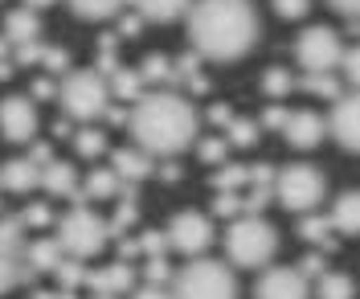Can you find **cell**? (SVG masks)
<instances>
[{
    "label": "cell",
    "instance_id": "cell-1",
    "mask_svg": "<svg viewBox=\"0 0 360 299\" xmlns=\"http://www.w3.org/2000/svg\"><path fill=\"white\" fill-rule=\"evenodd\" d=\"M188 42L209 62L246 58L258 42V13L250 0H197L188 4Z\"/></svg>",
    "mask_w": 360,
    "mask_h": 299
},
{
    "label": "cell",
    "instance_id": "cell-2",
    "mask_svg": "<svg viewBox=\"0 0 360 299\" xmlns=\"http://www.w3.org/2000/svg\"><path fill=\"white\" fill-rule=\"evenodd\" d=\"M127 127L148 156H176L197 139V111L180 91H152L135 98Z\"/></svg>",
    "mask_w": 360,
    "mask_h": 299
},
{
    "label": "cell",
    "instance_id": "cell-3",
    "mask_svg": "<svg viewBox=\"0 0 360 299\" xmlns=\"http://www.w3.org/2000/svg\"><path fill=\"white\" fill-rule=\"evenodd\" d=\"M225 250H229V258H233L238 267L258 271V267H266L270 258H274V250H278V230L270 226L262 213H242V217H233L229 230H225Z\"/></svg>",
    "mask_w": 360,
    "mask_h": 299
},
{
    "label": "cell",
    "instance_id": "cell-4",
    "mask_svg": "<svg viewBox=\"0 0 360 299\" xmlns=\"http://www.w3.org/2000/svg\"><path fill=\"white\" fill-rule=\"evenodd\" d=\"M172 299H238V279L217 258H193L184 262L172 279Z\"/></svg>",
    "mask_w": 360,
    "mask_h": 299
},
{
    "label": "cell",
    "instance_id": "cell-5",
    "mask_svg": "<svg viewBox=\"0 0 360 299\" xmlns=\"http://www.w3.org/2000/svg\"><path fill=\"white\" fill-rule=\"evenodd\" d=\"M58 103L66 107V119L90 123V119H103L111 91H107V78L98 70H70L58 87Z\"/></svg>",
    "mask_w": 360,
    "mask_h": 299
},
{
    "label": "cell",
    "instance_id": "cell-6",
    "mask_svg": "<svg viewBox=\"0 0 360 299\" xmlns=\"http://www.w3.org/2000/svg\"><path fill=\"white\" fill-rule=\"evenodd\" d=\"M53 238H58V246H62L70 258H94V254L111 242V238H107V222H103L90 205L70 209L66 217L58 222V234H53Z\"/></svg>",
    "mask_w": 360,
    "mask_h": 299
},
{
    "label": "cell",
    "instance_id": "cell-7",
    "mask_svg": "<svg viewBox=\"0 0 360 299\" xmlns=\"http://www.w3.org/2000/svg\"><path fill=\"white\" fill-rule=\"evenodd\" d=\"M270 193H274V201L287 213H311L323 201V177L311 164H287L283 172H274Z\"/></svg>",
    "mask_w": 360,
    "mask_h": 299
},
{
    "label": "cell",
    "instance_id": "cell-8",
    "mask_svg": "<svg viewBox=\"0 0 360 299\" xmlns=\"http://www.w3.org/2000/svg\"><path fill=\"white\" fill-rule=\"evenodd\" d=\"M340 53H344V42H340L336 29H328V25L303 29L299 42H295V58H299L303 74H332L340 62Z\"/></svg>",
    "mask_w": 360,
    "mask_h": 299
},
{
    "label": "cell",
    "instance_id": "cell-9",
    "mask_svg": "<svg viewBox=\"0 0 360 299\" xmlns=\"http://www.w3.org/2000/svg\"><path fill=\"white\" fill-rule=\"evenodd\" d=\"M164 238H168V246L176 254H188V258H197V254H205L209 246H213V222L205 217V213H197V209H184V213H176L172 222H168V230H164Z\"/></svg>",
    "mask_w": 360,
    "mask_h": 299
},
{
    "label": "cell",
    "instance_id": "cell-10",
    "mask_svg": "<svg viewBox=\"0 0 360 299\" xmlns=\"http://www.w3.org/2000/svg\"><path fill=\"white\" fill-rule=\"evenodd\" d=\"M25 226L21 217H0V295L25 283Z\"/></svg>",
    "mask_w": 360,
    "mask_h": 299
},
{
    "label": "cell",
    "instance_id": "cell-11",
    "mask_svg": "<svg viewBox=\"0 0 360 299\" xmlns=\"http://www.w3.org/2000/svg\"><path fill=\"white\" fill-rule=\"evenodd\" d=\"M323 127L336 136V144L344 152H356L360 148V98L356 94L344 91L340 98H332V119Z\"/></svg>",
    "mask_w": 360,
    "mask_h": 299
},
{
    "label": "cell",
    "instance_id": "cell-12",
    "mask_svg": "<svg viewBox=\"0 0 360 299\" xmlns=\"http://www.w3.org/2000/svg\"><path fill=\"white\" fill-rule=\"evenodd\" d=\"M0 132H4V139H13V144H29L33 132H37V107L25 94H8L0 103Z\"/></svg>",
    "mask_w": 360,
    "mask_h": 299
},
{
    "label": "cell",
    "instance_id": "cell-13",
    "mask_svg": "<svg viewBox=\"0 0 360 299\" xmlns=\"http://www.w3.org/2000/svg\"><path fill=\"white\" fill-rule=\"evenodd\" d=\"M307 295H311V283L295 267H270L254 287V299H307Z\"/></svg>",
    "mask_w": 360,
    "mask_h": 299
},
{
    "label": "cell",
    "instance_id": "cell-14",
    "mask_svg": "<svg viewBox=\"0 0 360 299\" xmlns=\"http://www.w3.org/2000/svg\"><path fill=\"white\" fill-rule=\"evenodd\" d=\"M82 287H90L94 295H127L135 287V271L127 258H119L111 267H103V271H86L82 275Z\"/></svg>",
    "mask_w": 360,
    "mask_h": 299
},
{
    "label": "cell",
    "instance_id": "cell-15",
    "mask_svg": "<svg viewBox=\"0 0 360 299\" xmlns=\"http://www.w3.org/2000/svg\"><path fill=\"white\" fill-rule=\"evenodd\" d=\"M45 193H53V197H70L74 205H86V197H82V189H78V172H74V164L66 160H45L41 164V181H37Z\"/></svg>",
    "mask_w": 360,
    "mask_h": 299
},
{
    "label": "cell",
    "instance_id": "cell-16",
    "mask_svg": "<svg viewBox=\"0 0 360 299\" xmlns=\"http://www.w3.org/2000/svg\"><path fill=\"white\" fill-rule=\"evenodd\" d=\"M323 119L315 115V111H287V123H283V136H287V144L291 148H299V152H307V148H315L319 139H323Z\"/></svg>",
    "mask_w": 360,
    "mask_h": 299
},
{
    "label": "cell",
    "instance_id": "cell-17",
    "mask_svg": "<svg viewBox=\"0 0 360 299\" xmlns=\"http://www.w3.org/2000/svg\"><path fill=\"white\" fill-rule=\"evenodd\" d=\"M111 172L123 184H139V181H148V177L156 172V164H152V156H148L143 148H115L111 152Z\"/></svg>",
    "mask_w": 360,
    "mask_h": 299
},
{
    "label": "cell",
    "instance_id": "cell-18",
    "mask_svg": "<svg viewBox=\"0 0 360 299\" xmlns=\"http://www.w3.org/2000/svg\"><path fill=\"white\" fill-rule=\"evenodd\" d=\"M13 66H45V70H53V74H66L70 53L66 49H58V46L25 42V46H17V53H13Z\"/></svg>",
    "mask_w": 360,
    "mask_h": 299
},
{
    "label": "cell",
    "instance_id": "cell-19",
    "mask_svg": "<svg viewBox=\"0 0 360 299\" xmlns=\"http://www.w3.org/2000/svg\"><path fill=\"white\" fill-rule=\"evenodd\" d=\"M37 181H41V164H33L29 156L0 164V189H8V193H33Z\"/></svg>",
    "mask_w": 360,
    "mask_h": 299
},
{
    "label": "cell",
    "instance_id": "cell-20",
    "mask_svg": "<svg viewBox=\"0 0 360 299\" xmlns=\"http://www.w3.org/2000/svg\"><path fill=\"white\" fill-rule=\"evenodd\" d=\"M66 258V250L58 246V238H37L25 242V271L29 275H53V267Z\"/></svg>",
    "mask_w": 360,
    "mask_h": 299
},
{
    "label": "cell",
    "instance_id": "cell-21",
    "mask_svg": "<svg viewBox=\"0 0 360 299\" xmlns=\"http://www.w3.org/2000/svg\"><path fill=\"white\" fill-rule=\"evenodd\" d=\"M41 21H37V8H17L4 17V42L8 46H25V42H37Z\"/></svg>",
    "mask_w": 360,
    "mask_h": 299
},
{
    "label": "cell",
    "instance_id": "cell-22",
    "mask_svg": "<svg viewBox=\"0 0 360 299\" xmlns=\"http://www.w3.org/2000/svg\"><path fill=\"white\" fill-rule=\"evenodd\" d=\"M332 230L344 234V238H352V234H360V193L356 189H348V193H340L336 197V209H332Z\"/></svg>",
    "mask_w": 360,
    "mask_h": 299
},
{
    "label": "cell",
    "instance_id": "cell-23",
    "mask_svg": "<svg viewBox=\"0 0 360 299\" xmlns=\"http://www.w3.org/2000/svg\"><path fill=\"white\" fill-rule=\"evenodd\" d=\"M135 222H139V201H135V184L119 189V213L107 222V238H127Z\"/></svg>",
    "mask_w": 360,
    "mask_h": 299
},
{
    "label": "cell",
    "instance_id": "cell-24",
    "mask_svg": "<svg viewBox=\"0 0 360 299\" xmlns=\"http://www.w3.org/2000/svg\"><path fill=\"white\" fill-rule=\"evenodd\" d=\"M168 250V238H164V230H148L139 234V238H119V258H135V254H164Z\"/></svg>",
    "mask_w": 360,
    "mask_h": 299
},
{
    "label": "cell",
    "instance_id": "cell-25",
    "mask_svg": "<svg viewBox=\"0 0 360 299\" xmlns=\"http://www.w3.org/2000/svg\"><path fill=\"white\" fill-rule=\"evenodd\" d=\"M78 189H82V197H86V205H90V201H103V197H119L123 181L115 177L111 168H94L86 177V184H78Z\"/></svg>",
    "mask_w": 360,
    "mask_h": 299
},
{
    "label": "cell",
    "instance_id": "cell-26",
    "mask_svg": "<svg viewBox=\"0 0 360 299\" xmlns=\"http://www.w3.org/2000/svg\"><path fill=\"white\" fill-rule=\"evenodd\" d=\"M299 238L311 242V246H323V250H336V238H332V222L319 217V213H299Z\"/></svg>",
    "mask_w": 360,
    "mask_h": 299
},
{
    "label": "cell",
    "instance_id": "cell-27",
    "mask_svg": "<svg viewBox=\"0 0 360 299\" xmlns=\"http://www.w3.org/2000/svg\"><path fill=\"white\" fill-rule=\"evenodd\" d=\"M188 4H193V0H135L139 17H143V21H160V25L184 17V13H188Z\"/></svg>",
    "mask_w": 360,
    "mask_h": 299
},
{
    "label": "cell",
    "instance_id": "cell-28",
    "mask_svg": "<svg viewBox=\"0 0 360 299\" xmlns=\"http://www.w3.org/2000/svg\"><path fill=\"white\" fill-rule=\"evenodd\" d=\"M123 4L127 0H70L74 17H82V21H111L123 13Z\"/></svg>",
    "mask_w": 360,
    "mask_h": 299
},
{
    "label": "cell",
    "instance_id": "cell-29",
    "mask_svg": "<svg viewBox=\"0 0 360 299\" xmlns=\"http://www.w3.org/2000/svg\"><path fill=\"white\" fill-rule=\"evenodd\" d=\"M107 91H111V98H119V103H131V98H139L143 94V78H139V70H115L111 78H107Z\"/></svg>",
    "mask_w": 360,
    "mask_h": 299
},
{
    "label": "cell",
    "instance_id": "cell-30",
    "mask_svg": "<svg viewBox=\"0 0 360 299\" xmlns=\"http://www.w3.org/2000/svg\"><path fill=\"white\" fill-rule=\"evenodd\" d=\"M242 184H254V164H217L213 172V189H242Z\"/></svg>",
    "mask_w": 360,
    "mask_h": 299
},
{
    "label": "cell",
    "instance_id": "cell-31",
    "mask_svg": "<svg viewBox=\"0 0 360 299\" xmlns=\"http://www.w3.org/2000/svg\"><path fill=\"white\" fill-rule=\"evenodd\" d=\"M295 87L307 91V94H315V98H340V94H344V87H340L336 74H303Z\"/></svg>",
    "mask_w": 360,
    "mask_h": 299
},
{
    "label": "cell",
    "instance_id": "cell-32",
    "mask_svg": "<svg viewBox=\"0 0 360 299\" xmlns=\"http://www.w3.org/2000/svg\"><path fill=\"white\" fill-rule=\"evenodd\" d=\"M139 78H143V82H168V87H176L172 58H164V53H148L143 66H139Z\"/></svg>",
    "mask_w": 360,
    "mask_h": 299
},
{
    "label": "cell",
    "instance_id": "cell-33",
    "mask_svg": "<svg viewBox=\"0 0 360 299\" xmlns=\"http://www.w3.org/2000/svg\"><path fill=\"white\" fill-rule=\"evenodd\" d=\"M258 132H262V127H258L254 119L233 115L225 123V144H229V148H254V144H258Z\"/></svg>",
    "mask_w": 360,
    "mask_h": 299
},
{
    "label": "cell",
    "instance_id": "cell-34",
    "mask_svg": "<svg viewBox=\"0 0 360 299\" xmlns=\"http://www.w3.org/2000/svg\"><path fill=\"white\" fill-rule=\"evenodd\" d=\"M315 295L319 299H352V279L336 275V271H323L315 279Z\"/></svg>",
    "mask_w": 360,
    "mask_h": 299
},
{
    "label": "cell",
    "instance_id": "cell-35",
    "mask_svg": "<svg viewBox=\"0 0 360 299\" xmlns=\"http://www.w3.org/2000/svg\"><path fill=\"white\" fill-rule=\"evenodd\" d=\"M291 91H295V74L291 70L274 66V70L262 74V94H266V98H287Z\"/></svg>",
    "mask_w": 360,
    "mask_h": 299
},
{
    "label": "cell",
    "instance_id": "cell-36",
    "mask_svg": "<svg viewBox=\"0 0 360 299\" xmlns=\"http://www.w3.org/2000/svg\"><path fill=\"white\" fill-rule=\"evenodd\" d=\"M74 148H78V156H103L107 152V132H98V127H82V132H74Z\"/></svg>",
    "mask_w": 360,
    "mask_h": 299
},
{
    "label": "cell",
    "instance_id": "cell-37",
    "mask_svg": "<svg viewBox=\"0 0 360 299\" xmlns=\"http://www.w3.org/2000/svg\"><path fill=\"white\" fill-rule=\"evenodd\" d=\"M115 49H119V33H103V37H98V53H94V62H98V74H103V78H111L115 70H119Z\"/></svg>",
    "mask_w": 360,
    "mask_h": 299
},
{
    "label": "cell",
    "instance_id": "cell-38",
    "mask_svg": "<svg viewBox=\"0 0 360 299\" xmlns=\"http://www.w3.org/2000/svg\"><path fill=\"white\" fill-rule=\"evenodd\" d=\"M213 213H217V217H229V222L242 217V193H238V189H221V193L213 197Z\"/></svg>",
    "mask_w": 360,
    "mask_h": 299
},
{
    "label": "cell",
    "instance_id": "cell-39",
    "mask_svg": "<svg viewBox=\"0 0 360 299\" xmlns=\"http://www.w3.org/2000/svg\"><path fill=\"white\" fill-rule=\"evenodd\" d=\"M53 275L62 279V287H66V291H74V287H82V275H86V267H82L78 258H70V254H66V258L53 267Z\"/></svg>",
    "mask_w": 360,
    "mask_h": 299
},
{
    "label": "cell",
    "instance_id": "cell-40",
    "mask_svg": "<svg viewBox=\"0 0 360 299\" xmlns=\"http://www.w3.org/2000/svg\"><path fill=\"white\" fill-rule=\"evenodd\" d=\"M197 156H201L205 164H225V156H229L225 136H213V139H205V144H197Z\"/></svg>",
    "mask_w": 360,
    "mask_h": 299
},
{
    "label": "cell",
    "instance_id": "cell-41",
    "mask_svg": "<svg viewBox=\"0 0 360 299\" xmlns=\"http://www.w3.org/2000/svg\"><path fill=\"white\" fill-rule=\"evenodd\" d=\"M340 70H344V78H348V87H356L360 82V49L356 46H344V53H340Z\"/></svg>",
    "mask_w": 360,
    "mask_h": 299
},
{
    "label": "cell",
    "instance_id": "cell-42",
    "mask_svg": "<svg viewBox=\"0 0 360 299\" xmlns=\"http://www.w3.org/2000/svg\"><path fill=\"white\" fill-rule=\"evenodd\" d=\"M295 271H299L303 279H319L323 271H328V258H323L319 250H311V254H303V258H299V267H295Z\"/></svg>",
    "mask_w": 360,
    "mask_h": 299
},
{
    "label": "cell",
    "instance_id": "cell-43",
    "mask_svg": "<svg viewBox=\"0 0 360 299\" xmlns=\"http://www.w3.org/2000/svg\"><path fill=\"white\" fill-rule=\"evenodd\" d=\"M270 4H274V13H278V17H287V21L307 17V8H311V0H270Z\"/></svg>",
    "mask_w": 360,
    "mask_h": 299
},
{
    "label": "cell",
    "instance_id": "cell-44",
    "mask_svg": "<svg viewBox=\"0 0 360 299\" xmlns=\"http://www.w3.org/2000/svg\"><path fill=\"white\" fill-rule=\"evenodd\" d=\"M143 275H148V283H160V287H164V283L172 279V271H168V262H164V254H152V258H148Z\"/></svg>",
    "mask_w": 360,
    "mask_h": 299
},
{
    "label": "cell",
    "instance_id": "cell-45",
    "mask_svg": "<svg viewBox=\"0 0 360 299\" xmlns=\"http://www.w3.org/2000/svg\"><path fill=\"white\" fill-rule=\"evenodd\" d=\"M254 123H258V127H266V132H283V123H287V107H278V103H274V107H266L262 119H254Z\"/></svg>",
    "mask_w": 360,
    "mask_h": 299
},
{
    "label": "cell",
    "instance_id": "cell-46",
    "mask_svg": "<svg viewBox=\"0 0 360 299\" xmlns=\"http://www.w3.org/2000/svg\"><path fill=\"white\" fill-rule=\"evenodd\" d=\"M49 222H53V213H49L45 205H29L21 213V226H25V230H29V226H33V230H41V226H49Z\"/></svg>",
    "mask_w": 360,
    "mask_h": 299
},
{
    "label": "cell",
    "instance_id": "cell-47",
    "mask_svg": "<svg viewBox=\"0 0 360 299\" xmlns=\"http://www.w3.org/2000/svg\"><path fill=\"white\" fill-rule=\"evenodd\" d=\"M131 299H172L160 283H143V287H131Z\"/></svg>",
    "mask_w": 360,
    "mask_h": 299
},
{
    "label": "cell",
    "instance_id": "cell-48",
    "mask_svg": "<svg viewBox=\"0 0 360 299\" xmlns=\"http://www.w3.org/2000/svg\"><path fill=\"white\" fill-rule=\"evenodd\" d=\"M328 4L336 8L340 17H348V21H352V17H356V13H360V0H328Z\"/></svg>",
    "mask_w": 360,
    "mask_h": 299
},
{
    "label": "cell",
    "instance_id": "cell-49",
    "mask_svg": "<svg viewBox=\"0 0 360 299\" xmlns=\"http://www.w3.org/2000/svg\"><path fill=\"white\" fill-rule=\"evenodd\" d=\"M229 119H233V111H229L225 103H217V107L209 111V123H213V127H221V132H225V123H229Z\"/></svg>",
    "mask_w": 360,
    "mask_h": 299
},
{
    "label": "cell",
    "instance_id": "cell-50",
    "mask_svg": "<svg viewBox=\"0 0 360 299\" xmlns=\"http://www.w3.org/2000/svg\"><path fill=\"white\" fill-rule=\"evenodd\" d=\"M143 29V17H123V25H119V37H135Z\"/></svg>",
    "mask_w": 360,
    "mask_h": 299
},
{
    "label": "cell",
    "instance_id": "cell-51",
    "mask_svg": "<svg viewBox=\"0 0 360 299\" xmlns=\"http://www.w3.org/2000/svg\"><path fill=\"white\" fill-rule=\"evenodd\" d=\"M103 119H107L111 127H123V123H127V111H123V107H111V103H107V111H103Z\"/></svg>",
    "mask_w": 360,
    "mask_h": 299
},
{
    "label": "cell",
    "instance_id": "cell-52",
    "mask_svg": "<svg viewBox=\"0 0 360 299\" xmlns=\"http://www.w3.org/2000/svg\"><path fill=\"white\" fill-rule=\"evenodd\" d=\"M33 94H37V98H53V94H58V87H53L49 78H37V82H33Z\"/></svg>",
    "mask_w": 360,
    "mask_h": 299
},
{
    "label": "cell",
    "instance_id": "cell-53",
    "mask_svg": "<svg viewBox=\"0 0 360 299\" xmlns=\"http://www.w3.org/2000/svg\"><path fill=\"white\" fill-rule=\"evenodd\" d=\"M29 160H33V164H45V160H53V152H49V144H33V152H29Z\"/></svg>",
    "mask_w": 360,
    "mask_h": 299
},
{
    "label": "cell",
    "instance_id": "cell-54",
    "mask_svg": "<svg viewBox=\"0 0 360 299\" xmlns=\"http://www.w3.org/2000/svg\"><path fill=\"white\" fill-rule=\"evenodd\" d=\"M160 177H164V181H180V164H164Z\"/></svg>",
    "mask_w": 360,
    "mask_h": 299
},
{
    "label": "cell",
    "instance_id": "cell-55",
    "mask_svg": "<svg viewBox=\"0 0 360 299\" xmlns=\"http://www.w3.org/2000/svg\"><path fill=\"white\" fill-rule=\"evenodd\" d=\"M8 78H13V62H8V58H0V82H8Z\"/></svg>",
    "mask_w": 360,
    "mask_h": 299
},
{
    "label": "cell",
    "instance_id": "cell-56",
    "mask_svg": "<svg viewBox=\"0 0 360 299\" xmlns=\"http://www.w3.org/2000/svg\"><path fill=\"white\" fill-rule=\"evenodd\" d=\"M49 4H58V0H25V8H49Z\"/></svg>",
    "mask_w": 360,
    "mask_h": 299
},
{
    "label": "cell",
    "instance_id": "cell-57",
    "mask_svg": "<svg viewBox=\"0 0 360 299\" xmlns=\"http://www.w3.org/2000/svg\"><path fill=\"white\" fill-rule=\"evenodd\" d=\"M33 299H58V291H33Z\"/></svg>",
    "mask_w": 360,
    "mask_h": 299
},
{
    "label": "cell",
    "instance_id": "cell-58",
    "mask_svg": "<svg viewBox=\"0 0 360 299\" xmlns=\"http://www.w3.org/2000/svg\"><path fill=\"white\" fill-rule=\"evenodd\" d=\"M58 299H74V291H58Z\"/></svg>",
    "mask_w": 360,
    "mask_h": 299
},
{
    "label": "cell",
    "instance_id": "cell-59",
    "mask_svg": "<svg viewBox=\"0 0 360 299\" xmlns=\"http://www.w3.org/2000/svg\"><path fill=\"white\" fill-rule=\"evenodd\" d=\"M94 299H115V295H94Z\"/></svg>",
    "mask_w": 360,
    "mask_h": 299
}]
</instances>
